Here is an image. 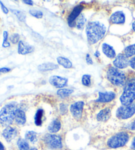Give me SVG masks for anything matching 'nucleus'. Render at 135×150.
I'll list each match as a JSON object with an SVG mask.
<instances>
[{
	"label": "nucleus",
	"instance_id": "nucleus-42",
	"mask_svg": "<svg viewBox=\"0 0 135 150\" xmlns=\"http://www.w3.org/2000/svg\"><path fill=\"white\" fill-rule=\"evenodd\" d=\"M94 55H95L96 56V57H100V53L98 51H96V52L94 53Z\"/></svg>",
	"mask_w": 135,
	"mask_h": 150
},
{
	"label": "nucleus",
	"instance_id": "nucleus-36",
	"mask_svg": "<svg viewBox=\"0 0 135 150\" xmlns=\"http://www.w3.org/2000/svg\"><path fill=\"white\" fill-rule=\"evenodd\" d=\"M86 61L88 64H93L92 59L91 58V57H90V54H86Z\"/></svg>",
	"mask_w": 135,
	"mask_h": 150
},
{
	"label": "nucleus",
	"instance_id": "nucleus-8",
	"mask_svg": "<svg viewBox=\"0 0 135 150\" xmlns=\"http://www.w3.org/2000/svg\"><path fill=\"white\" fill-rule=\"evenodd\" d=\"M84 105V102L78 101L71 105L70 107V111H71L72 116L77 120H80V118L82 117Z\"/></svg>",
	"mask_w": 135,
	"mask_h": 150
},
{
	"label": "nucleus",
	"instance_id": "nucleus-17",
	"mask_svg": "<svg viewBox=\"0 0 135 150\" xmlns=\"http://www.w3.org/2000/svg\"><path fill=\"white\" fill-rule=\"evenodd\" d=\"M111 116V109L109 108H103L97 115V120L100 122H105Z\"/></svg>",
	"mask_w": 135,
	"mask_h": 150
},
{
	"label": "nucleus",
	"instance_id": "nucleus-15",
	"mask_svg": "<svg viewBox=\"0 0 135 150\" xmlns=\"http://www.w3.org/2000/svg\"><path fill=\"white\" fill-rule=\"evenodd\" d=\"M3 136L7 142H11L17 136V129L11 126H7L3 131Z\"/></svg>",
	"mask_w": 135,
	"mask_h": 150
},
{
	"label": "nucleus",
	"instance_id": "nucleus-1",
	"mask_svg": "<svg viewBox=\"0 0 135 150\" xmlns=\"http://www.w3.org/2000/svg\"><path fill=\"white\" fill-rule=\"evenodd\" d=\"M105 33V25L98 21L90 22L86 28L87 40L90 45L97 43L104 37Z\"/></svg>",
	"mask_w": 135,
	"mask_h": 150
},
{
	"label": "nucleus",
	"instance_id": "nucleus-25",
	"mask_svg": "<svg viewBox=\"0 0 135 150\" xmlns=\"http://www.w3.org/2000/svg\"><path fill=\"white\" fill-rule=\"evenodd\" d=\"M17 146L19 147V150H29V144L27 142L26 139H19V140L17 142Z\"/></svg>",
	"mask_w": 135,
	"mask_h": 150
},
{
	"label": "nucleus",
	"instance_id": "nucleus-2",
	"mask_svg": "<svg viewBox=\"0 0 135 150\" xmlns=\"http://www.w3.org/2000/svg\"><path fill=\"white\" fill-rule=\"evenodd\" d=\"M17 106L15 103H8L0 110V124L4 126H9L15 120Z\"/></svg>",
	"mask_w": 135,
	"mask_h": 150
},
{
	"label": "nucleus",
	"instance_id": "nucleus-16",
	"mask_svg": "<svg viewBox=\"0 0 135 150\" xmlns=\"http://www.w3.org/2000/svg\"><path fill=\"white\" fill-rule=\"evenodd\" d=\"M15 121L17 125L19 126H22L25 125L26 121H27V117H26V115L24 110L17 108L16 112H15Z\"/></svg>",
	"mask_w": 135,
	"mask_h": 150
},
{
	"label": "nucleus",
	"instance_id": "nucleus-33",
	"mask_svg": "<svg viewBox=\"0 0 135 150\" xmlns=\"http://www.w3.org/2000/svg\"><path fill=\"white\" fill-rule=\"evenodd\" d=\"M60 112L62 115H65L67 112V106L62 103L60 105Z\"/></svg>",
	"mask_w": 135,
	"mask_h": 150
},
{
	"label": "nucleus",
	"instance_id": "nucleus-41",
	"mask_svg": "<svg viewBox=\"0 0 135 150\" xmlns=\"http://www.w3.org/2000/svg\"><path fill=\"white\" fill-rule=\"evenodd\" d=\"M0 150H5V147L4 146V145L2 144L1 142H0Z\"/></svg>",
	"mask_w": 135,
	"mask_h": 150
},
{
	"label": "nucleus",
	"instance_id": "nucleus-23",
	"mask_svg": "<svg viewBox=\"0 0 135 150\" xmlns=\"http://www.w3.org/2000/svg\"><path fill=\"white\" fill-rule=\"evenodd\" d=\"M124 55L127 58H131L132 56H135V44L130 45L124 48Z\"/></svg>",
	"mask_w": 135,
	"mask_h": 150
},
{
	"label": "nucleus",
	"instance_id": "nucleus-27",
	"mask_svg": "<svg viewBox=\"0 0 135 150\" xmlns=\"http://www.w3.org/2000/svg\"><path fill=\"white\" fill-rule=\"evenodd\" d=\"M43 110L38 109L35 115V124L37 126H40L42 123V116H43Z\"/></svg>",
	"mask_w": 135,
	"mask_h": 150
},
{
	"label": "nucleus",
	"instance_id": "nucleus-38",
	"mask_svg": "<svg viewBox=\"0 0 135 150\" xmlns=\"http://www.w3.org/2000/svg\"><path fill=\"white\" fill-rule=\"evenodd\" d=\"M129 129H130V130H132V131L135 130V119L133 121H132V122L131 124H130Z\"/></svg>",
	"mask_w": 135,
	"mask_h": 150
},
{
	"label": "nucleus",
	"instance_id": "nucleus-43",
	"mask_svg": "<svg viewBox=\"0 0 135 150\" xmlns=\"http://www.w3.org/2000/svg\"><path fill=\"white\" fill-rule=\"evenodd\" d=\"M132 28H133V30L135 31V21L132 23Z\"/></svg>",
	"mask_w": 135,
	"mask_h": 150
},
{
	"label": "nucleus",
	"instance_id": "nucleus-44",
	"mask_svg": "<svg viewBox=\"0 0 135 150\" xmlns=\"http://www.w3.org/2000/svg\"><path fill=\"white\" fill-rule=\"evenodd\" d=\"M29 150H38L36 148H34V147H32V148H31V149H30Z\"/></svg>",
	"mask_w": 135,
	"mask_h": 150
},
{
	"label": "nucleus",
	"instance_id": "nucleus-26",
	"mask_svg": "<svg viewBox=\"0 0 135 150\" xmlns=\"http://www.w3.org/2000/svg\"><path fill=\"white\" fill-rule=\"evenodd\" d=\"M86 19L84 18V16L83 15H80V16L77 18L76 21V25L78 29L82 30L84 28V26L85 25Z\"/></svg>",
	"mask_w": 135,
	"mask_h": 150
},
{
	"label": "nucleus",
	"instance_id": "nucleus-21",
	"mask_svg": "<svg viewBox=\"0 0 135 150\" xmlns=\"http://www.w3.org/2000/svg\"><path fill=\"white\" fill-rule=\"evenodd\" d=\"M57 61H58V63L63 67L65 68H71L72 67V64L71 61L69 60L68 58H65V57L62 56H59L57 58Z\"/></svg>",
	"mask_w": 135,
	"mask_h": 150
},
{
	"label": "nucleus",
	"instance_id": "nucleus-28",
	"mask_svg": "<svg viewBox=\"0 0 135 150\" xmlns=\"http://www.w3.org/2000/svg\"><path fill=\"white\" fill-rule=\"evenodd\" d=\"M11 11L13 13V14L15 15H16L18 19H19V20L20 21H22V22L25 21L26 15L23 13L22 11H19V10H16V9H12Z\"/></svg>",
	"mask_w": 135,
	"mask_h": 150
},
{
	"label": "nucleus",
	"instance_id": "nucleus-14",
	"mask_svg": "<svg viewBox=\"0 0 135 150\" xmlns=\"http://www.w3.org/2000/svg\"><path fill=\"white\" fill-rule=\"evenodd\" d=\"M116 95L113 92H99V97L96 100L98 103H110L115 99Z\"/></svg>",
	"mask_w": 135,
	"mask_h": 150
},
{
	"label": "nucleus",
	"instance_id": "nucleus-11",
	"mask_svg": "<svg viewBox=\"0 0 135 150\" xmlns=\"http://www.w3.org/2000/svg\"><path fill=\"white\" fill-rule=\"evenodd\" d=\"M49 82L51 85L57 88H63L67 85L68 79L63 77L53 76L49 79Z\"/></svg>",
	"mask_w": 135,
	"mask_h": 150
},
{
	"label": "nucleus",
	"instance_id": "nucleus-22",
	"mask_svg": "<svg viewBox=\"0 0 135 150\" xmlns=\"http://www.w3.org/2000/svg\"><path fill=\"white\" fill-rule=\"evenodd\" d=\"M25 138L27 141L34 144L37 142V134L34 131H28L25 134Z\"/></svg>",
	"mask_w": 135,
	"mask_h": 150
},
{
	"label": "nucleus",
	"instance_id": "nucleus-19",
	"mask_svg": "<svg viewBox=\"0 0 135 150\" xmlns=\"http://www.w3.org/2000/svg\"><path fill=\"white\" fill-rule=\"evenodd\" d=\"M61 127V125L60 121L58 120V119H55V120H53L52 122L50 124V125L48 126V130L50 133L54 134L57 133L60 130Z\"/></svg>",
	"mask_w": 135,
	"mask_h": 150
},
{
	"label": "nucleus",
	"instance_id": "nucleus-4",
	"mask_svg": "<svg viewBox=\"0 0 135 150\" xmlns=\"http://www.w3.org/2000/svg\"><path fill=\"white\" fill-rule=\"evenodd\" d=\"M107 78L111 83L115 86L121 87L126 83V76L123 71L115 67H110L107 71Z\"/></svg>",
	"mask_w": 135,
	"mask_h": 150
},
{
	"label": "nucleus",
	"instance_id": "nucleus-12",
	"mask_svg": "<svg viewBox=\"0 0 135 150\" xmlns=\"http://www.w3.org/2000/svg\"><path fill=\"white\" fill-rule=\"evenodd\" d=\"M110 21L114 25H123L125 22V15L122 11H116L111 15Z\"/></svg>",
	"mask_w": 135,
	"mask_h": 150
},
{
	"label": "nucleus",
	"instance_id": "nucleus-34",
	"mask_svg": "<svg viewBox=\"0 0 135 150\" xmlns=\"http://www.w3.org/2000/svg\"><path fill=\"white\" fill-rule=\"evenodd\" d=\"M129 66H131L132 69L135 70V56L132 57V58L129 60Z\"/></svg>",
	"mask_w": 135,
	"mask_h": 150
},
{
	"label": "nucleus",
	"instance_id": "nucleus-7",
	"mask_svg": "<svg viewBox=\"0 0 135 150\" xmlns=\"http://www.w3.org/2000/svg\"><path fill=\"white\" fill-rule=\"evenodd\" d=\"M44 142L51 149H61L63 145L61 137L55 134H47L44 137Z\"/></svg>",
	"mask_w": 135,
	"mask_h": 150
},
{
	"label": "nucleus",
	"instance_id": "nucleus-5",
	"mask_svg": "<svg viewBox=\"0 0 135 150\" xmlns=\"http://www.w3.org/2000/svg\"><path fill=\"white\" fill-rule=\"evenodd\" d=\"M129 140V135L125 132H121L116 134L115 135L108 139V146L110 148H119V147H123L127 144Z\"/></svg>",
	"mask_w": 135,
	"mask_h": 150
},
{
	"label": "nucleus",
	"instance_id": "nucleus-37",
	"mask_svg": "<svg viewBox=\"0 0 135 150\" xmlns=\"http://www.w3.org/2000/svg\"><path fill=\"white\" fill-rule=\"evenodd\" d=\"M11 71V69L8 68H0V74H6Z\"/></svg>",
	"mask_w": 135,
	"mask_h": 150
},
{
	"label": "nucleus",
	"instance_id": "nucleus-20",
	"mask_svg": "<svg viewBox=\"0 0 135 150\" xmlns=\"http://www.w3.org/2000/svg\"><path fill=\"white\" fill-rule=\"evenodd\" d=\"M58 68V66L56 64L51 62H47L39 65L38 67V69L40 71H46L53 70V69H56Z\"/></svg>",
	"mask_w": 135,
	"mask_h": 150
},
{
	"label": "nucleus",
	"instance_id": "nucleus-18",
	"mask_svg": "<svg viewBox=\"0 0 135 150\" xmlns=\"http://www.w3.org/2000/svg\"><path fill=\"white\" fill-rule=\"evenodd\" d=\"M102 51L103 54L109 58H114L116 56L115 51L113 48L112 46L104 43L102 45Z\"/></svg>",
	"mask_w": 135,
	"mask_h": 150
},
{
	"label": "nucleus",
	"instance_id": "nucleus-3",
	"mask_svg": "<svg viewBox=\"0 0 135 150\" xmlns=\"http://www.w3.org/2000/svg\"><path fill=\"white\" fill-rule=\"evenodd\" d=\"M135 100V78L129 80L125 83L120 101L123 106H127L133 103Z\"/></svg>",
	"mask_w": 135,
	"mask_h": 150
},
{
	"label": "nucleus",
	"instance_id": "nucleus-24",
	"mask_svg": "<svg viewBox=\"0 0 135 150\" xmlns=\"http://www.w3.org/2000/svg\"><path fill=\"white\" fill-rule=\"evenodd\" d=\"M73 93V90L71 89H60L57 91V94L61 98H65L69 96Z\"/></svg>",
	"mask_w": 135,
	"mask_h": 150
},
{
	"label": "nucleus",
	"instance_id": "nucleus-6",
	"mask_svg": "<svg viewBox=\"0 0 135 150\" xmlns=\"http://www.w3.org/2000/svg\"><path fill=\"white\" fill-rule=\"evenodd\" d=\"M135 114V103L127 106H122L117 110V116L119 119L126 120L131 118Z\"/></svg>",
	"mask_w": 135,
	"mask_h": 150
},
{
	"label": "nucleus",
	"instance_id": "nucleus-30",
	"mask_svg": "<svg viewBox=\"0 0 135 150\" xmlns=\"http://www.w3.org/2000/svg\"><path fill=\"white\" fill-rule=\"evenodd\" d=\"M29 13L31 15H32L33 17L37 18V19H41L43 17V13L40 11H38V10H35V9L30 10Z\"/></svg>",
	"mask_w": 135,
	"mask_h": 150
},
{
	"label": "nucleus",
	"instance_id": "nucleus-35",
	"mask_svg": "<svg viewBox=\"0 0 135 150\" xmlns=\"http://www.w3.org/2000/svg\"><path fill=\"white\" fill-rule=\"evenodd\" d=\"M0 6H1V7L2 11H3V12L5 14H7V13H8V12H9V10H8V9H7V7L4 6V4L2 3V2H1V1H0Z\"/></svg>",
	"mask_w": 135,
	"mask_h": 150
},
{
	"label": "nucleus",
	"instance_id": "nucleus-40",
	"mask_svg": "<svg viewBox=\"0 0 135 150\" xmlns=\"http://www.w3.org/2000/svg\"><path fill=\"white\" fill-rule=\"evenodd\" d=\"M131 148L132 149L135 150V137L133 138L132 141V143H131Z\"/></svg>",
	"mask_w": 135,
	"mask_h": 150
},
{
	"label": "nucleus",
	"instance_id": "nucleus-9",
	"mask_svg": "<svg viewBox=\"0 0 135 150\" xmlns=\"http://www.w3.org/2000/svg\"><path fill=\"white\" fill-rule=\"evenodd\" d=\"M83 8H84V7H83V6H81V5H79V6L74 7V9H72V11L69 15L68 19H67V22H68L69 27H75V25H76L75 21H77V18L80 15V13H81Z\"/></svg>",
	"mask_w": 135,
	"mask_h": 150
},
{
	"label": "nucleus",
	"instance_id": "nucleus-13",
	"mask_svg": "<svg viewBox=\"0 0 135 150\" xmlns=\"http://www.w3.org/2000/svg\"><path fill=\"white\" fill-rule=\"evenodd\" d=\"M34 50V48L32 46L28 45V43L22 40H20L18 45V53L21 55H26L30 54Z\"/></svg>",
	"mask_w": 135,
	"mask_h": 150
},
{
	"label": "nucleus",
	"instance_id": "nucleus-29",
	"mask_svg": "<svg viewBox=\"0 0 135 150\" xmlns=\"http://www.w3.org/2000/svg\"><path fill=\"white\" fill-rule=\"evenodd\" d=\"M82 85L86 87H89L91 85V77L89 75H84L82 77Z\"/></svg>",
	"mask_w": 135,
	"mask_h": 150
},
{
	"label": "nucleus",
	"instance_id": "nucleus-31",
	"mask_svg": "<svg viewBox=\"0 0 135 150\" xmlns=\"http://www.w3.org/2000/svg\"><path fill=\"white\" fill-rule=\"evenodd\" d=\"M7 39H8V33L7 31H4V42H3V47L4 48H7V47H9L10 46V43L7 41Z\"/></svg>",
	"mask_w": 135,
	"mask_h": 150
},
{
	"label": "nucleus",
	"instance_id": "nucleus-32",
	"mask_svg": "<svg viewBox=\"0 0 135 150\" xmlns=\"http://www.w3.org/2000/svg\"><path fill=\"white\" fill-rule=\"evenodd\" d=\"M9 39L13 44H17L18 42H19L20 36L19 34H13L11 35Z\"/></svg>",
	"mask_w": 135,
	"mask_h": 150
},
{
	"label": "nucleus",
	"instance_id": "nucleus-39",
	"mask_svg": "<svg viewBox=\"0 0 135 150\" xmlns=\"http://www.w3.org/2000/svg\"><path fill=\"white\" fill-rule=\"evenodd\" d=\"M23 3H25V4H27V5H29V6H33V1H31V0H24V1H22Z\"/></svg>",
	"mask_w": 135,
	"mask_h": 150
},
{
	"label": "nucleus",
	"instance_id": "nucleus-10",
	"mask_svg": "<svg viewBox=\"0 0 135 150\" xmlns=\"http://www.w3.org/2000/svg\"><path fill=\"white\" fill-rule=\"evenodd\" d=\"M113 65L119 69L126 68L129 65V60L124 54H119L114 59Z\"/></svg>",
	"mask_w": 135,
	"mask_h": 150
}]
</instances>
